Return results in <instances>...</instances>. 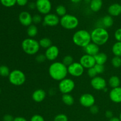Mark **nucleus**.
Wrapping results in <instances>:
<instances>
[{"instance_id":"42","label":"nucleus","mask_w":121,"mask_h":121,"mask_svg":"<svg viewBox=\"0 0 121 121\" xmlns=\"http://www.w3.org/2000/svg\"><path fill=\"white\" fill-rule=\"evenodd\" d=\"M14 118H13V116L10 115H6L4 117L3 121H13Z\"/></svg>"},{"instance_id":"9","label":"nucleus","mask_w":121,"mask_h":121,"mask_svg":"<svg viewBox=\"0 0 121 121\" xmlns=\"http://www.w3.org/2000/svg\"><path fill=\"white\" fill-rule=\"evenodd\" d=\"M85 68L79 62H74L67 67L68 73L73 77H80L83 74Z\"/></svg>"},{"instance_id":"48","label":"nucleus","mask_w":121,"mask_h":121,"mask_svg":"<svg viewBox=\"0 0 121 121\" xmlns=\"http://www.w3.org/2000/svg\"><path fill=\"white\" fill-rule=\"evenodd\" d=\"M119 119H120V121H121V112L120 113V115H119Z\"/></svg>"},{"instance_id":"4","label":"nucleus","mask_w":121,"mask_h":121,"mask_svg":"<svg viewBox=\"0 0 121 121\" xmlns=\"http://www.w3.org/2000/svg\"><path fill=\"white\" fill-rule=\"evenodd\" d=\"M21 47L27 54L34 55L39 52L40 46L39 41L33 38H27L22 41Z\"/></svg>"},{"instance_id":"18","label":"nucleus","mask_w":121,"mask_h":121,"mask_svg":"<svg viewBox=\"0 0 121 121\" xmlns=\"http://www.w3.org/2000/svg\"><path fill=\"white\" fill-rule=\"evenodd\" d=\"M84 50H85V52L86 54H89V55L93 57L99 53V46L93 43H91L90 44H89L84 48Z\"/></svg>"},{"instance_id":"5","label":"nucleus","mask_w":121,"mask_h":121,"mask_svg":"<svg viewBox=\"0 0 121 121\" xmlns=\"http://www.w3.org/2000/svg\"><path fill=\"white\" fill-rule=\"evenodd\" d=\"M79 20L76 16L71 14H66L61 17L60 24L63 28L66 30H74L78 26Z\"/></svg>"},{"instance_id":"12","label":"nucleus","mask_w":121,"mask_h":121,"mask_svg":"<svg viewBox=\"0 0 121 121\" xmlns=\"http://www.w3.org/2000/svg\"><path fill=\"white\" fill-rule=\"evenodd\" d=\"M91 86L96 91H103L106 87V81L104 78L100 76H96L92 78L91 82Z\"/></svg>"},{"instance_id":"10","label":"nucleus","mask_w":121,"mask_h":121,"mask_svg":"<svg viewBox=\"0 0 121 121\" xmlns=\"http://www.w3.org/2000/svg\"><path fill=\"white\" fill-rule=\"evenodd\" d=\"M79 102L82 106L85 108H91L95 105V98L91 93H85L79 98Z\"/></svg>"},{"instance_id":"44","label":"nucleus","mask_w":121,"mask_h":121,"mask_svg":"<svg viewBox=\"0 0 121 121\" xmlns=\"http://www.w3.org/2000/svg\"><path fill=\"white\" fill-rule=\"evenodd\" d=\"M27 121L26 118H23V117H16V118H14V121Z\"/></svg>"},{"instance_id":"21","label":"nucleus","mask_w":121,"mask_h":121,"mask_svg":"<svg viewBox=\"0 0 121 121\" xmlns=\"http://www.w3.org/2000/svg\"><path fill=\"white\" fill-rule=\"evenodd\" d=\"M94 58L95 59L96 64H98V65H104L108 60V56L105 53L99 52L95 56Z\"/></svg>"},{"instance_id":"27","label":"nucleus","mask_w":121,"mask_h":121,"mask_svg":"<svg viewBox=\"0 0 121 121\" xmlns=\"http://www.w3.org/2000/svg\"><path fill=\"white\" fill-rule=\"evenodd\" d=\"M112 51L115 56H118L121 57V42L117 41L112 46Z\"/></svg>"},{"instance_id":"14","label":"nucleus","mask_w":121,"mask_h":121,"mask_svg":"<svg viewBox=\"0 0 121 121\" xmlns=\"http://www.w3.org/2000/svg\"><path fill=\"white\" fill-rule=\"evenodd\" d=\"M18 20L20 23L25 27H28L33 23V17L27 11H22L19 14Z\"/></svg>"},{"instance_id":"32","label":"nucleus","mask_w":121,"mask_h":121,"mask_svg":"<svg viewBox=\"0 0 121 121\" xmlns=\"http://www.w3.org/2000/svg\"><path fill=\"white\" fill-rule=\"evenodd\" d=\"M0 2L4 7H11L17 4V0H0Z\"/></svg>"},{"instance_id":"6","label":"nucleus","mask_w":121,"mask_h":121,"mask_svg":"<svg viewBox=\"0 0 121 121\" xmlns=\"http://www.w3.org/2000/svg\"><path fill=\"white\" fill-rule=\"evenodd\" d=\"M26 77L24 73L20 70H14L10 72L9 81L14 86H21L25 83Z\"/></svg>"},{"instance_id":"13","label":"nucleus","mask_w":121,"mask_h":121,"mask_svg":"<svg viewBox=\"0 0 121 121\" xmlns=\"http://www.w3.org/2000/svg\"><path fill=\"white\" fill-rule=\"evenodd\" d=\"M82 66L85 69H89L93 67L96 65L95 59L94 57L89 54H84L80 57L79 61Z\"/></svg>"},{"instance_id":"11","label":"nucleus","mask_w":121,"mask_h":121,"mask_svg":"<svg viewBox=\"0 0 121 121\" xmlns=\"http://www.w3.org/2000/svg\"><path fill=\"white\" fill-rule=\"evenodd\" d=\"M60 20L59 16L55 14H49L45 15L43 18V23L46 26L50 27H54L60 23Z\"/></svg>"},{"instance_id":"49","label":"nucleus","mask_w":121,"mask_h":121,"mask_svg":"<svg viewBox=\"0 0 121 121\" xmlns=\"http://www.w3.org/2000/svg\"><path fill=\"white\" fill-rule=\"evenodd\" d=\"M0 93H1V90H0Z\"/></svg>"},{"instance_id":"2","label":"nucleus","mask_w":121,"mask_h":121,"mask_svg":"<svg viewBox=\"0 0 121 121\" xmlns=\"http://www.w3.org/2000/svg\"><path fill=\"white\" fill-rule=\"evenodd\" d=\"M91 35L92 42L99 46L106 44L109 39L108 31L104 27H97L93 29Z\"/></svg>"},{"instance_id":"41","label":"nucleus","mask_w":121,"mask_h":121,"mask_svg":"<svg viewBox=\"0 0 121 121\" xmlns=\"http://www.w3.org/2000/svg\"><path fill=\"white\" fill-rule=\"evenodd\" d=\"M27 3H28V0H17V4L19 6H21V7L26 5Z\"/></svg>"},{"instance_id":"22","label":"nucleus","mask_w":121,"mask_h":121,"mask_svg":"<svg viewBox=\"0 0 121 121\" xmlns=\"http://www.w3.org/2000/svg\"><path fill=\"white\" fill-rule=\"evenodd\" d=\"M103 26L106 28H110L112 27L113 24V19L112 16L110 15H105L102 18V20Z\"/></svg>"},{"instance_id":"23","label":"nucleus","mask_w":121,"mask_h":121,"mask_svg":"<svg viewBox=\"0 0 121 121\" xmlns=\"http://www.w3.org/2000/svg\"><path fill=\"white\" fill-rule=\"evenodd\" d=\"M62 101L65 105L67 106H72L74 104V98L70 94H63L61 97Z\"/></svg>"},{"instance_id":"15","label":"nucleus","mask_w":121,"mask_h":121,"mask_svg":"<svg viewBox=\"0 0 121 121\" xmlns=\"http://www.w3.org/2000/svg\"><path fill=\"white\" fill-rule=\"evenodd\" d=\"M45 56L47 60L53 61L58 57L59 54V49L57 46L52 45L51 47L46 49Z\"/></svg>"},{"instance_id":"39","label":"nucleus","mask_w":121,"mask_h":121,"mask_svg":"<svg viewBox=\"0 0 121 121\" xmlns=\"http://www.w3.org/2000/svg\"><path fill=\"white\" fill-rule=\"evenodd\" d=\"M114 36L117 41L121 42V28H118L116 30V31L115 32Z\"/></svg>"},{"instance_id":"26","label":"nucleus","mask_w":121,"mask_h":121,"mask_svg":"<svg viewBox=\"0 0 121 121\" xmlns=\"http://www.w3.org/2000/svg\"><path fill=\"white\" fill-rule=\"evenodd\" d=\"M39 42L40 47L43 48H46V49H47V48H49L50 47L52 46V41L49 38H43Z\"/></svg>"},{"instance_id":"17","label":"nucleus","mask_w":121,"mask_h":121,"mask_svg":"<svg viewBox=\"0 0 121 121\" xmlns=\"http://www.w3.org/2000/svg\"><path fill=\"white\" fill-rule=\"evenodd\" d=\"M46 97V93L43 89H39L35 90L32 94V99L34 102L40 103L43 101Z\"/></svg>"},{"instance_id":"38","label":"nucleus","mask_w":121,"mask_h":121,"mask_svg":"<svg viewBox=\"0 0 121 121\" xmlns=\"http://www.w3.org/2000/svg\"><path fill=\"white\" fill-rule=\"evenodd\" d=\"M30 121H45L44 119L42 116L40 115H34L31 118Z\"/></svg>"},{"instance_id":"45","label":"nucleus","mask_w":121,"mask_h":121,"mask_svg":"<svg viewBox=\"0 0 121 121\" xmlns=\"http://www.w3.org/2000/svg\"><path fill=\"white\" fill-rule=\"evenodd\" d=\"M29 8L31 9H34V8H36V5H35V3H30V4Z\"/></svg>"},{"instance_id":"28","label":"nucleus","mask_w":121,"mask_h":121,"mask_svg":"<svg viewBox=\"0 0 121 121\" xmlns=\"http://www.w3.org/2000/svg\"><path fill=\"white\" fill-rule=\"evenodd\" d=\"M66 8L65 6L62 5H59L56 8V14L58 16L60 17H63L64 15H65L66 14Z\"/></svg>"},{"instance_id":"20","label":"nucleus","mask_w":121,"mask_h":121,"mask_svg":"<svg viewBox=\"0 0 121 121\" xmlns=\"http://www.w3.org/2000/svg\"><path fill=\"white\" fill-rule=\"evenodd\" d=\"M103 5L102 0H91L90 8L93 12H98L102 8Z\"/></svg>"},{"instance_id":"30","label":"nucleus","mask_w":121,"mask_h":121,"mask_svg":"<svg viewBox=\"0 0 121 121\" xmlns=\"http://www.w3.org/2000/svg\"><path fill=\"white\" fill-rule=\"evenodd\" d=\"M62 63L67 67H69L70 65H72L73 62V58L72 56L67 55L65 56L63 59Z\"/></svg>"},{"instance_id":"37","label":"nucleus","mask_w":121,"mask_h":121,"mask_svg":"<svg viewBox=\"0 0 121 121\" xmlns=\"http://www.w3.org/2000/svg\"><path fill=\"white\" fill-rule=\"evenodd\" d=\"M46 59H46L45 54H39V55H37L36 57H35V60H36L38 63L44 62L45 60H46Z\"/></svg>"},{"instance_id":"34","label":"nucleus","mask_w":121,"mask_h":121,"mask_svg":"<svg viewBox=\"0 0 121 121\" xmlns=\"http://www.w3.org/2000/svg\"><path fill=\"white\" fill-rule=\"evenodd\" d=\"M94 68L95 69L96 71L98 74H102L105 71V66H104V65H102L96 64L95 66H94Z\"/></svg>"},{"instance_id":"29","label":"nucleus","mask_w":121,"mask_h":121,"mask_svg":"<svg viewBox=\"0 0 121 121\" xmlns=\"http://www.w3.org/2000/svg\"><path fill=\"white\" fill-rule=\"evenodd\" d=\"M112 66L115 68H119L121 66V57L118 56H115L111 60Z\"/></svg>"},{"instance_id":"31","label":"nucleus","mask_w":121,"mask_h":121,"mask_svg":"<svg viewBox=\"0 0 121 121\" xmlns=\"http://www.w3.org/2000/svg\"><path fill=\"white\" fill-rule=\"evenodd\" d=\"M10 72H9V68L7 66L2 65L0 66V75L3 77L9 76Z\"/></svg>"},{"instance_id":"47","label":"nucleus","mask_w":121,"mask_h":121,"mask_svg":"<svg viewBox=\"0 0 121 121\" xmlns=\"http://www.w3.org/2000/svg\"><path fill=\"white\" fill-rule=\"evenodd\" d=\"M71 2H73V3H74V4H78L79 3V2H81L82 0H70Z\"/></svg>"},{"instance_id":"1","label":"nucleus","mask_w":121,"mask_h":121,"mask_svg":"<svg viewBox=\"0 0 121 121\" xmlns=\"http://www.w3.org/2000/svg\"><path fill=\"white\" fill-rule=\"evenodd\" d=\"M48 73L53 80L60 82L66 78L68 74L67 67L62 62L56 61L50 65L48 68Z\"/></svg>"},{"instance_id":"35","label":"nucleus","mask_w":121,"mask_h":121,"mask_svg":"<svg viewBox=\"0 0 121 121\" xmlns=\"http://www.w3.org/2000/svg\"><path fill=\"white\" fill-rule=\"evenodd\" d=\"M87 74H88V76L90 78H91L92 79V78H95L96 76H97L98 73H97L95 69L93 67H92V68L89 69L87 70Z\"/></svg>"},{"instance_id":"33","label":"nucleus","mask_w":121,"mask_h":121,"mask_svg":"<svg viewBox=\"0 0 121 121\" xmlns=\"http://www.w3.org/2000/svg\"><path fill=\"white\" fill-rule=\"evenodd\" d=\"M54 121H68V118L65 114L60 113L54 117Z\"/></svg>"},{"instance_id":"8","label":"nucleus","mask_w":121,"mask_h":121,"mask_svg":"<svg viewBox=\"0 0 121 121\" xmlns=\"http://www.w3.org/2000/svg\"><path fill=\"white\" fill-rule=\"evenodd\" d=\"M35 5L38 11L44 15L49 14L52 9V3L50 0H37Z\"/></svg>"},{"instance_id":"16","label":"nucleus","mask_w":121,"mask_h":121,"mask_svg":"<svg viewBox=\"0 0 121 121\" xmlns=\"http://www.w3.org/2000/svg\"><path fill=\"white\" fill-rule=\"evenodd\" d=\"M109 98L115 104L121 103V87L112 89L109 92Z\"/></svg>"},{"instance_id":"43","label":"nucleus","mask_w":121,"mask_h":121,"mask_svg":"<svg viewBox=\"0 0 121 121\" xmlns=\"http://www.w3.org/2000/svg\"><path fill=\"white\" fill-rule=\"evenodd\" d=\"M113 112L111 111H106V112H105V117L107 118H109V119H111L112 118H113Z\"/></svg>"},{"instance_id":"24","label":"nucleus","mask_w":121,"mask_h":121,"mask_svg":"<svg viewBox=\"0 0 121 121\" xmlns=\"http://www.w3.org/2000/svg\"><path fill=\"white\" fill-rule=\"evenodd\" d=\"M120 84V79L117 76H112L109 79V85L112 89L119 87Z\"/></svg>"},{"instance_id":"7","label":"nucleus","mask_w":121,"mask_h":121,"mask_svg":"<svg viewBox=\"0 0 121 121\" xmlns=\"http://www.w3.org/2000/svg\"><path fill=\"white\" fill-rule=\"evenodd\" d=\"M75 87V83L72 79L65 78L59 84V89L63 94H68L72 92Z\"/></svg>"},{"instance_id":"46","label":"nucleus","mask_w":121,"mask_h":121,"mask_svg":"<svg viewBox=\"0 0 121 121\" xmlns=\"http://www.w3.org/2000/svg\"><path fill=\"white\" fill-rule=\"evenodd\" d=\"M109 121H121L119 118H117V117H113L111 119H109Z\"/></svg>"},{"instance_id":"25","label":"nucleus","mask_w":121,"mask_h":121,"mask_svg":"<svg viewBox=\"0 0 121 121\" xmlns=\"http://www.w3.org/2000/svg\"><path fill=\"white\" fill-rule=\"evenodd\" d=\"M27 35L30 38L34 37L38 34V28L35 24H31L28 26L27 30Z\"/></svg>"},{"instance_id":"19","label":"nucleus","mask_w":121,"mask_h":121,"mask_svg":"<svg viewBox=\"0 0 121 121\" xmlns=\"http://www.w3.org/2000/svg\"><path fill=\"white\" fill-rule=\"evenodd\" d=\"M108 11L111 16H118L121 14V5L117 3L113 4L109 7Z\"/></svg>"},{"instance_id":"3","label":"nucleus","mask_w":121,"mask_h":121,"mask_svg":"<svg viewBox=\"0 0 121 121\" xmlns=\"http://www.w3.org/2000/svg\"><path fill=\"white\" fill-rule=\"evenodd\" d=\"M72 40L77 46L85 48L92 41L91 33L85 30H79L73 34Z\"/></svg>"},{"instance_id":"40","label":"nucleus","mask_w":121,"mask_h":121,"mask_svg":"<svg viewBox=\"0 0 121 121\" xmlns=\"http://www.w3.org/2000/svg\"><path fill=\"white\" fill-rule=\"evenodd\" d=\"M89 108L90 111H91V112L92 114H97L99 111V107L95 105H93V106H92L91 108Z\"/></svg>"},{"instance_id":"36","label":"nucleus","mask_w":121,"mask_h":121,"mask_svg":"<svg viewBox=\"0 0 121 121\" xmlns=\"http://www.w3.org/2000/svg\"><path fill=\"white\" fill-rule=\"evenodd\" d=\"M42 21V17L39 14H35L33 16V22L35 24H39Z\"/></svg>"}]
</instances>
